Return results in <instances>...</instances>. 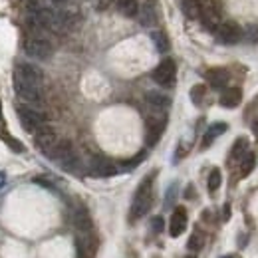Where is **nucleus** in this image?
Segmentation results:
<instances>
[{
	"label": "nucleus",
	"mask_w": 258,
	"mask_h": 258,
	"mask_svg": "<svg viewBox=\"0 0 258 258\" xmlns=\"http://www.w3.org/2000/svg\"><path fill=\"white\" fill-rule=\"evenodd\" d=\"M183 10H185L187 16L197 18L199 16V4H197V0H183Z\"/></svg>",
	"instance_id": "obj_28"
},
{
	"label": "nucleus",
	"mask_w": 258,
	"mask_h": 258,
	"mask_svg": "<svg viewBox=\"0 0 258 258\" xmlns=\"http://www.w3.org/2000/svg\"><path fill=\"white\" fill-rule=\"evenodd\" d=\"M117 173H119V169L103 157H96L90 167V175H94V177H113Z\"/></svg>",
	"instance_id": "obj_14"
},
{
	"label": "nucleus",
	"mask_w": 258,
	"mask_h": 258,
	"mask_svg": "<svg viewBox=\"0 0 258 258\" xmlns=\"http://www.w3.org/2000/svg\"><path fill=\"white\" fill-rule=\"evenodd\" d=\"M145 101H147V105H149L151 109H155L157 113H165V111L169 109V105H171V99L165 96V94H161V92H147Z\"/></svg>",
	"instance_id": "obj_16"
},
{
	"label": "nucleus",
	"mask_w": 258,
	"mask_h": 258,
	"mask_svg": "<svg viewBox=\"0 0 258 258\" xmlns=\"http://www.w3.org/2000/svg\"><path fill=\"white\" fill-rule=\"evenodd\" d=\"M246 38H248L250 42H254V44H256L258 42V26H252V28L248 30V34H246Z\"/></svg>",
	"instance_id": "obj_32"
},
{
	"label": "nucleus",
	"mask_w": 258,
	"mask_h": 258,
	"mask_svg": "<svg viewBox=\"0 0 258 258\" xmlns=\"http://www.w3.org/2000/svg\"><path fill=\"white\" fill-rule=\"evenodd\" d=\"M223 183V175H221V169H213L211 175H209V191L215 193Z\"/></svg>",
	"instance_id": "obj_26"
},
{
	"label": "nucleus",
	"mask_w": 258,
	"mask_h": 258,
	"mask_svg": "<svg viewBox=\"0 0 258 258\" xmlns=\"http://www.w3.org/2000/svg\"><path fill=\"white\" fill-rule=\"evenodd\" d=\"M16 111H18V119H20L22 127L28 133H36L42 125H46V115L40 107H30L24 103V105H18Z\"/></svg>",
	"instance_id": "obj_3"
},
{
	"label": "nucleus",
	"mask_w": 258,
	"mask_h": 258,
	"mask_svg": "<svg viewBox=\"0 0 258 258\" xmlns=\"http://www.w3.org/2000/svg\"><path fill=\"white\" fill-rule=\"evenodd\" d=\"M252 127H254V131H256V133H258V119H256V121H254V125H252Z\"/></svg>",
	"instance_id": "obj_38"
},
{
	"label": "nucleus",
	"mask_w": 258,
	"mask_h": 258,
	"mask_svg": "<svg viewBox=\"0 0 258 258\" xmlns=\"http://www.w3.org/2000/svg\"><path fill=\"white\" fill-rule=\"evenodd\" d=\"M54 4H64V2H68V0H52Z\"/></svg>",
	"instance_id": "obj_37"
},
{
	"label": "nucleus",
	"mask_w": 258,
	"mask_h": 258,
	"mask_svg": "<svg viewBox=\"0 0 258 258\" xmlns=\"http://www.w3.org/2000/svg\"><path fill=\"white\" fill-rule=\"evenodd\" d=\"M4 127V119H2V109H0V131Z\"/></svg>",
	"instance_id": "obj_35"
},
{
	"label": "nucleus",
	"mask_w": 258,
	"mask_h": 258,
	"mask_svg": "<svg viewBox=\"0 0 258 258\" xmlns=\"http://www.w3.org/2000/svg\"><path fill=\"white\" fill-rule=\"evenodd\" d=\"M76 254L78 258H94L96 254V244L90 232H80L76 238Z\"/></svg>",
	"instance_id": "obj_12"
},
{
	"label": "nucleus",
	"mask_w": 258,
	"mask_h": 258,
	"mask_svg": "<svg viewBox=\"0 0 258 258\" xmlns=\"http://www.w3.org/2000/svg\"><path fill=\"white\" fill-rule=\"evenodd\" d=\"M74 226L80 232H90L92 230V217H90L88 209H84V207L76 209V213H74Z\"/></svg>",
	"instance_id": "obj_18"
},
{
	"label": "nucleus",
	"mask_w": 258,
	"mask_h": 258,
	"mask_svg": "<svg viewBox=\"0 0 258 258\" xmlns=\"http://www.w3.org/2000/svg\"><path fill=\"white\" fill-rule=\"evenodd\" d=\"M34 143H36V147L44 153V155H48L52 149H54V145L58 143V139H56V133H54V129L48 127V125H42V127L36 131V137H34Z\"/></svg>",
	"instance_id": "obj_10"
},
{
	"label": "nucleus",
	"mask_w": 258,
	"mask_h": 258,
	"mask_svg": "<svg viewBox=\"0 0 258 258\" xmlns=\"http://www.w3.org/2000/svg\"><path fill=\"white\" fill-rule=\"evenodd\" d=\"M4 143L14 151V153H22L26 147H24V143H20L16 137H12V135H4Z\"/></svg>",
	"instance_id": "obj_27"
},
{
	"label": "nucleus",
	"mask_w": 258,
	"mask_h": 258,
	"mask_svg": "<svg viewBox=\"0 0 258 258\" xmlns=\"http://www.w3.org/2000/svg\"><path fill=\"white\" fill-rule=\"evenodd\" d=\"M153 177H155V173L147 175L141 181V185L137 187V191H135L133 203H131V211H129V221L131 223L141 219V217H145L149 213L151 205H153Z\"/></svg>",
	"instance_id": "obj_1"
},
{
	"label": "nucleus",
	"mask_w": 258,
	"mask_h": 258,
	"mask_svg": "<svg viewBox=\"0 0 258 258\" xmlns=\"http://www.w3.org/2000/svg\"><path fill=\"white\" fill-rule=\"evenodd\" d=\"M163 226H165V225H163V219H161V217H155V219L151 221V228H153L155 232H161Z\"/></svg>",
	"instance_id": "obj_31"
},
{
	"label": "nucleus",
	"mask_w": 258,
	"mask_h": 258,
	"mask_svg": "<svg viewBox=\"0 0 258 258\" xmlns=\"http://www.w3.org/2000/svg\"><path fill=\"white\" fill-rule=\"evenodd\" d=\"M151 40H153L157 52H161V54H167V52H169V38L163 32H159V30L151 32Z\"/></svg>",
	"instance_id": "obj_25"
},
{
	"label": "nucleus",
	"mask_w": 258,
	"mask_h": 258,
	"mask_svg": "<svg viewBox=\"0 0 258 258\" xmlns=\"http://www.w3.org/2000/svg\"><path fill=\"white\" fill-rule=\"evenodd\" d=\"M115 4H117V10L127 18L137 16V12H139V2L137 0H117Z\"/></svg>",
	"instance_id": "obj_21"
},
{
	"label": "nucleus",
	"mask_w": 258,
	"mask_h": 258,
	"mask_svg": "<svg viewBox=\"0 0 258 258\" xmlns=\"http://www.w3.org/2000/svg\"><path fill=\"white\" fill-rule=\"evenodd\" d=\"M205 92H207V90H205V86H195L193 90H191V99H193L197 105H199V103H201V99L205 97Z\"/></svg>",
	"instance_id": "obj_29"
},
{
	"label": "nucleus",
	"mask_w": 258,
	"mask_h": 258,
	"mask_svg": "<svg viewBox=\"0 0 258 258\" xmlns=\"http://www.w3.org/2000/svg\"><path fill=\"white\" fill-rule=\"evenodd\" d=\"M137 14H139V20H141L143 26H151V24L157 22V14H155V8H153L151 2H147L145 6H141V12H137Z\"/></svg>",
	"instance_id": "obj_20"
},
{
	"label": "nucleus",
	"mask_w": 258,
	"mask_h": 258,
	"mask_svg": "<svg viewBox=\"0 0 258 258\" xmlns=\"http://www.w3.org/2000/svg\"><path fill=\"white\" fill-rule=\"evenodd\" d=\"M215 34H217V40L223 42V44H236V42L242 38L240 26L234 24V22H221V24L217 26Z\"/></svg>",
	"instance_id": "obj_11"
},
{
	"label": "nucleus",
	"mask_w": 258,
	"mask_h": 258,
	"mask_svg": "<svg viewBox=\"0 0 258 258\" xmlns=\"http://www.w3.org/2000/svg\"><path fill=\"white\" fill-rule=\"evenodd\" d=\"M4 185H6V175H4L2 171H0V189H2Z\"/></svg>",
	"instance_id": "obj_33"
},
{
	"label": "nucleus",
	"mask_w": 258,
	"mask_h": 258,
	"mask_svg": "<svg viewBox=\"0 0 258 258\" xmlns=\"http://www.w3.org/2000/svg\"><path fill=\"white\" fill-rule=\"evenodd\" d=\"M199 4V16L203 20V24L209 28V30H217V26L221 24V12H219V6L215 0H197Z\"/></svg>",
	"instance_id": "obj_6"
},
{
	"label": "nucleus",
	"mask_w": 258,
	"mask_h": 258,
	"mask_svg": "<svg viewBox=\"0 0 258 258\" xmlns=\"http://www.w3.org/2000/svg\"><path fill=\"white\" fill-rule=\"evenodd\" d=\"M254 165H256V155L254 153H246L240 159V177H248L250 171L254 169Z\"/></svg>",
	"instance_id": "obj_24"
},
{
	"label": "nucleus",
	"mask_w": 258,
	"mask_h": 258,
	"mask_svg": "<svg viewBox=\"0 0 258 258\" xmlns=\"http://www.w3.org/2000/svg\"><path fill=\"white\" fill-rule=\"evenodd\" d=\"M228 217H230V207L225 205V221H228Z\"/></svg>",
	"instance_id": "obj_34"
},
{
	"label": "nucleus",
	"mask_w": 258,
	"mask_h": 258,
	"mask_svg": "<svg viewBox=\"0 0 258 258\" xmlns=\"http://www.w3.org/2000/svg\"><path fill=\"white\" fill-rule=\"evenodd\" d=\"M48 157L52 161H56L62 169L70 171V173H76L78 167H80V159H78V153L74 149V143L70 139H60L54 149L48 153Z\"/></svg>",
	"instance_id": "obj_2"
},
{
	"label": "nucleus",
	"mask_w": 258,
	"mask_h": 258,
	"mask_svg": "<svg viewBox=\"0 0 258 258\" xmlns=\"http://www.w3.org/2000/svg\"><path fill=\"white\" fill-rule=\"evenodd\" d=\"M228 78L230 76H228V72H226L225 68H211L207 72V82L215 90H223L226 84H228Z\"/></svg>",
	"instance_id": "obj_15"
},
{
	"label": "nucleus",
	"mask_w": 258,
	"mask_h": 258,
	"mask_svg": "<svg viewBox=\"0 0 258 258\" xmlns=\"http://www.w3.org/2000/svg\"><path fill=\"white\" fill-rule=\"evenodd\" d=\"M175 76H177V66L171 58H165L161 64L153 70V80L163 88H173L175 86Z\"/></svg>",
	"instance_id": "obj_7"
},
{
	"label": "nucleus",
	"mask_w": 258,
	"mask_h": 258,
	"mask_svg": "<svg viewBox=\"0 0 258 258\" xmlns=\"http://www.w3.org/2000/svg\"><path fill=\"white\" fill-rule=\"evenodd\" d=\"M24 2H26V4H30V6H36V2H38V0H24Z\"/></svg>",
	"instance_id": "obj_36"
},
{
	"label": "nucleus",
	"mask_w": 258,
	"mask_h": 258,
	"mask_svg": "<svg viewBox=\"0 0 258 258\" xmlns=\"http://www.w3.org/2000/svg\"><path fill=\"white\" fill-rule=\"evenodd\" d=\"M14 80L22 82V84H28V86H34V88H42L44 74H42V70L38 66L30 64V62H22L14 70Z\"/></svg>",
	"instance_id": "obj_4"
},
{
	"label": "nucleus",
	"mask_w": 258,
	"mask_h": 258,
	"mask_svg": "<svg viewBox=\"0 0 258 258\" xmlns=\"http://www.w3.org/2000/svg\"><path fill=\"white\" fill-rule=\"evenodd\" d=\"M185 228H187V211L183 207H177L171 215V221H169V234L173 238H177L185 232Z\"/></svg>",
	"instance_id": "obj_13"
},
{
	"label": "nucleus",
	"mask_w": 258,
	"mask_h": 258,
	"mask_svg": "<svg viewBox=\"0 0 258 258\" xmlns=\"http://www.w3.org/2000/svg\"><path fill=\"white\" fill-rule=\"evenodd\" d=\"M221 105L226 107V109H232L236 107L240 101H242V90L240 88H226L225 92L221 94Z\"/></svg>",
	"instance_id": "obj_17"
},
{
	"label": "nucleus",
	"mask_w": 258,
	"mask_h": 258,
	"mask_svg": "<svg viewBox=\"0 0 258 258\" xmlns=\"http://www.w3.org/2000/svg\"><path fill=\"white\" fill-rule=\"evenodd\" d=\"M246 149H248V141L244 137H238L230 149V161H240L246 155Z\"/></svg>",
	"instance_id": "obj_22"
},
{
	"label": "nucleus",
	"mask_w": 258,
	"mask_h": 258,
	"mask_svg": "<svg viewBox=\"0 0 258 258\" xmlns=\"http://www.w3.org/2000/svg\"><path fill=\"white\" fill-rule=\"evenodd\" d=\"M24 52L28 56H32L36 60H48L54 52L52 44L46 40V38H40V36H30L24 40Z\"/></svg>",
	"instance_id": "obj_5"
},
{
	"label": "nucleus",
	"mask_w": 258,
	"mask_h": 258,
	"mask_svg": "<svg viewBox=\"0 0 258 258\" xmlns=\"http://www.w3.org/2000/svg\"><path fill=\"white\" fill-rule=\"evenodd\" d=\"M226 129H228V125H226L225 121H219V123H213L211 127L207 129V133H205V137H203V143H201V147L203 149H207L219 135H223Z\"/></svg>",
	"instance_id": "obj_19"
},
{
	"label": "nucleus",
	"mask_w": 258,
	"mask_h": 258,
	"mask_svg": "<svg viewBox=\"0 0 258 258\" xmlns=\"http://www.w3.org/2000/svg\"><path fill=\"white\" fill-rule=\"evenodd\" d=\"M14 92L20 101H24L26 105L30 107H42V88H34L28 84H22V82H16L14 80Z\"/></svg>",
	"instance_id": "obj_8"
},
{
	"label": "nucleus",
	"mask_w": 258,
	"mask_h": 258,
	"mask_svg": "<svg viewBox=\"0 0 258 258\" xmlns=\"http://www.w3.org/2000/svg\"><path fill=\"white\" fill-rule=\"evenodd\" d=\"M165 127H167V117H165V113H157V115H153V117L147 119V135H145V141H147L149 147L157 145V141L161 139Z\"/></svg>",
	"instance_id": "obj_9"
},
{
	"label": "nucleus",
	"mask_w": 258,
	"mask_h": 258,
	"mask_svg": "<svg viewBox=\"0 0 258 258\" xmlns=\"http://www.w3.org/2000/svg\"><path fill=\"white\" fill-rule=\"evenodd\" d=\"M203 246H205V234H203L199 228H195L193 234L189 236L187 248H189L191 252H199V250H203Z\"/></svg>",
	"instance_id": "obj_23"
},
{
	"label": "nucleus",
	"mask_w": 258,
	"mask_h": 258,
	"mask_svg": "<svg viewBox=\"0 0 258 258\" xmlns=\"http://www.w3.org/2000/svg\"><path fill=\"white\" fill-rule=\"evenodd\" d=\"M143 159H145V151H141V153H139V155H137V157H133V159H129V161H123L121 163V167H123V169H133V167H137V165H139V163L143 161Z\"/></svg>",
	"instance_id": "obj_30"
}]
</instances>
